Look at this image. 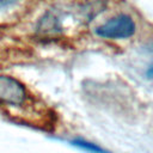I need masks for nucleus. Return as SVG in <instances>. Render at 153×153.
Segmentation results:
<instances>
[{"instance_id": "3", "label": "nucleus", "mask_w": 153, "mask_h": 153, "mask_svg": "<svg viewBox=\"0 0 153 153\" xmlns=\"http://www.w3.org/2000/svg\"><path fill=\"white\" fill-rule=\"evenodd\" d=\"M72 145L87 152V153H110L109 151L104 149L99 145L87 141V140H84V139H74V140H72Z\"/></svg>"}, {"instance_id": "2", "label": "nucleus", "mask_w": 153, "mask_h": 153, "mask_svg": "<svg viewBox=\"0 0 153 153\" xmlns=\"http://www.w3.org/2000/svg\"><path fill=\"white\" fill-rule=\"evenodd\" d=\"M27 99L26 87L16 78L0 75V103L11 106H19Z\"/></svg>"}, {"instance_id": "1", "label": "nucleus", "mask_w": 153, "mask_h": 153, "mask_svg": "<svg viewBox=\"0 0 153 153\" xmlns=\"http://www.w3.org/2000/svg\"><path fill=\"white\" fill-rule=\"evenodd\" d=\"M137 26L128 13H118L94 29V33L105 39H128L136 33Z\"/></svg>"}, {"instance_id": "4", "label": "nucleus", "mask_w": 153, "mask_h": 153, "mask_svg": "<svg viewBox=\"0 0 153 153\" xmlns=\"http://www.w3.org/2000/svg\"><path fill=\"white\" fill-rule=\"evenodd\" d=\"M20 0H0V14L10 10H13L19 5Z\"/></svg>"}, {"instance_id": "5", "label": "nucleus", "mask_w": 153, "mask_h": 153, "mask_svg": "<svg viewBox=\"0 0 153 153\" xmlns=\"http://www.w3.org/2000/svg\"><path fill=\"white\" fill-rule=\"evenodd\" d=\"M146 76L149 78V79L153 78V62L148 66V68H147V71H146Z\"/></svg>"}]
</instances>
